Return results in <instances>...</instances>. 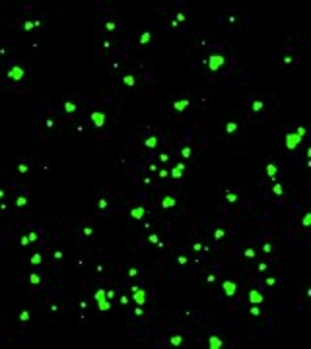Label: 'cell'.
I'll return each instance as SVG.
<instances>
[{
  "instance_id": "obj_20",
  "label": "cell",
  "mask_w": 311,
  "mask_h": 349,
  "mask_svg": "<svg viewBox=\"0 0 311 349\" xmlns=\"http://www.w3.org/2000/svg\"><path fill=\"white\" fill-rule=\"evenodd\" d=\"M76 109H78V107L74 105V103H70V101H66V103H64V111H66V113H76Z\"/></svg>"
},
{
  "instance_id": "obj_29",
  "label": "cell",
  "mask_w": 311,
  "mask_h": 349,
  "mask_svg": "<svg viewBox=\"0 0 311 349\" xmlns=\"http://www.w3.org/2000/svg\"><path fill=\"white\" fill-rule=\"evenodd\" d=\"M226 198H227V202H237V194H233V192H227Z\"/></svg>"
},
{
  "instance_id": "obj_26",
  "label": "cell",
  "mask_w": 311,
  "mask_h": 349,
  "mask_svg": "<svg viewBox=\"0 0 311 349\" xmlns=\"http://www.w3.org/2000/svg\"><path fill=\"white\" fill-rule=\"evenodd\" d=\"M25 204H27V198H25V196H20V198L16 200V206H20V208H24Z\"/></svg>"
},
{
  "instance_id": "obj_19",
  "label": "cell",
  "mask_w": 311,
  "mask_h": 349,
  "mask_svg": "<svg viewBox=\"0 0 311 349\" xmlns=\"http://www.w3.org/2000/svg\"><path fill=\"white\" fill-rule=\"evenodd\" d=\"M272 192H274L276 194V196H282V194H284V186H282V184H274V186H272Z\"/></svg>"
},
{
  "instance_id": "obj_3",
  "label": "cell",
  "mask_w": 311,
  "mask_h": 349,
  "mask_svg": "<svg viewBox=\"0 0 311 349\" xmlns=\"http://www.w3.org/2000/svg\"><path fill=\"white\" fill-rule=\"evenodd\" d=\"M24 68H22V66H12L10 68V72H8V78H10V80H14V82H20L22 80V78H24Z\"/></svg>"
},
{
  "instance_id": "obj_10",
  "label": "cell",
  "mask_w": 311,
  "mask_h": 349,
  "mask_svg": "<svg viewBox=\"0 0 311 349\" xmlns=\"http://www.w3.org/2000/svg\"><path fill=\"white\" fill-rule=\"evenodd\" d=\"M187 107H189V99H181V101H175V103H173L175 111H185Z\"/></svg>"
},
{
  "instance_id": "obj_44",
  "label": "cell",
  "mask_w": 311,
  "mask_h": 349,
  "mask_svg": "<svg viewBox=\"0 0 311 349\" xmlns=\"http://www.w3.org/2000/svg\"><path fill=\"white\" fill-rule=\"evenodd\" d=\"M113 297H115V291H113V289L105 291V299H113Z\"/></svg>"
},
{
  "instance_id": "obj_39",
  "label": "cell",
  "mask_w": 311,
  "mask_h": 349,
  "mask_svg": "<svg viewBox=\"0 0 311 349\" xmlns=\"http://www.w3.org/2000/svg\"><path fill=\"white\" fill-rule=\"evenodd\" d=\"M31 27H35V23H33V21H25V23H24V29H25V31H29Z\"/></svg>"
},
{
  "instance_id": "obj_51",
  "label": "cell",
  "mask_w": 311,
  "mask_h": 349,
  "mask_svg": "<svg viewBox=\"0 0 311 349\" xmlns=\"http://www.w3.org/2000/svg\"><path fill=\"white\" fill-rule=\"evenodd\" d=\"M266 268H268V266H266V264H264V262H263V264H259V266H257V270H259V272H264V270H266Z\"/></svg>"
},
{
  "instance_id": "obj_17",
  "label": "cell",
  "mask_w": 311,
  "mask_h": 349,
  "mask_svg": "<svg viewBox=\"0 0 311 349\" xmlns=\"http://www.w3.org/2000/svg\"><path fill=\"white\" fill-rule=\"evenodd\" d=\"M169 343H171V345H173V347H179L181 343H183V338H181V336H171Z\"/></svg>"
},
{
  "instance_id": "obj_12",
  "label": "cell",
  "mask_w": 311,
  "mask_h": 349,
  "mask_svg": "<svg viewBox=\"0 0 311 349\" xmlns=\"http://www.w3.org/2000/svg\"><path fill=\"white\" fill-rule=\"evenodd\" d=\"M276 173H278V167L274 165V163H268V165H266V175L270 176V179H274Z\"/></svg>"
},
{
  "instance_id": "obj_37",
  "label": "cell",
  "mask_w": 311,
  "mask_h": 349,
  "mask_svg": "<svg viewBox=\"0 0 311 349\" xmlns=\"http://www.w3.org/2000/svg\"><path fill=\"white\" fill-rule=\"evenodd\" d=\"M249 312H251L253 316H259V314H261V310H259V306H251V309H249Z\"/></svg>"
},
{
  "instance_id": "obj_22",
  "label": "cell",
  "mask_w": 311,
  "mask_h": 349,
  "mask_svg": "<svg viewBox=\"0 0 311 349\" xmlns=\"http://www.w3.org/2000/svg\"><path fill=\"white\" fill-rule=\"evenodd\" d=\"M235 130H237V124H235V122H227L226 124V132L227 134H233Z\"/></svg>"
},
{
  "instance_id": "obj_24",
  "label": "cell",
  "mask_w": 311,
  "mask_h": 349,
  "mask_svg": "<svg viewBox=\"0 0 311 349\" xmlns=\"http://www.w3.org/2000/svg\"><path fill=\"white\" fill-rule=\"evenodd\" d=\"M105 299V289H97L95 291V301L99 302V301H103Z\"/></svg>"
},
{
  "instance_id": "obj_27",
  "label": "cell",
  "mask_w": 311,
  "mask_h": 349,
  "mask_svg": "<svg viewBox=\"0 0 311 349\" xmlns=\"http://www.w3.org/2000/svg\"><path fill=\"white\" fill-rule=\"evenodd\" d=\"M31 264H35V266H37V264H41V254H39V252H35L33 256H31Z\"/></svg>"
},
{
  "instance_id": "obj_18",
  "label": "cell",
  "mask_w": 311,
  "mask_h": 349,
  "mask_svg": "<svg viewBox=\"0 0 311 349\" xmlns=\"http://www.w3.org/2000/svg\"><path fill=\"white\" fill-rule=\"evenodd\" d=\"M123 82H124V86H128V87H132L134 83H136L134 76H131V74H128V76H124V78H123Z\"/></svg>"
},
{
  "instance_id": "obj_11",
  "label": "cell",
  "mask_w": 311,
  "mask_h": 349,
  "mask_svg": "<svg viewBox=\"0 0 311 349\" xmlns=\"http://www.w3.org/2000/svg\"><path fill=\"white\" fill-rule=\"evenodd\" d=\"M173 206H175V198H171V196H165L164 200H161V208L169 209V208H173Z\"/></svg>"
},
{
  "instance_id": "obj_14",
  "label": "cell",
  "mask_w": 311,
  "mask_h": 349,
  "mask_svg": "<svg viewBox=\"0 0 311 349\" xmlns=\"http://www.w3.org/2000/svg\"><path fill=\"white\" fill-rule=\"evenodd\" d=\"M169 175H171V176H173V179H175V180H179V179H181V176H183V171H181V169H179V167H177V165H175V167H173V169H171V173H169Z\"/></svg>"
},
{
  "instance_id": "obj_50",
  "label": "cell",
  "mask_w": 311,
  "mask_h": 349,
  "mask_svg": "<svg viewBox=\"0 0 311 349\" xmlns=\"http://www.w3.org/2000/svg\"><path fill=\"white\" fill-rule=\"evenodd\" d=\"M27 237H29V241H37V239H39V235H37V233H29Z\"/></svg>"
},
{
  "instance_id": "obj_21",
  "label": "cell",
  "mask_w": 311,
  "mask_h": 349,
  "mask_svg": "<svg viewBox=\"0 0 311 349\" xmlns=\"http://www.w3.org/2000/svg\"><path fill=\"white\" fill-rule=\"evenodd\" d=\"M29 283H31V285H39V283H41V277L37 276V273H29Z\"/></svg>"
},
{
  "instance_id": "obj_43",
  "label": "cell",
  "mask_w": 311,
  "mask_h": 349,
  "mask_svg": "<svg viewBox=\"0 0 311 349\" xmlns=\"http://www.w3.org/2000/svg\"><path fill=\"white\" fill-rule=\"evenodd\" d=\"M270 250H272V246L268 244V243H264V244H263V252H266V254H268Z\"/></svg>"
},
{
  "instance_id": "obj_2",
  "label": "cell",
  "mask_w": 311,
  "mask_h": 349,
  "mask_svg": "<svg viewBox=\"0 0 311 349\" xmlns=\"http://www.w3.org/2000/svg\"><path fill=\"white\" fill-rule=\"evenodd\" d=\"M299 144H301V138H299L296 132H290V134L286 136V147H288V150H296Z\"/></svg>"
},
{
  "instance_id": "obj_49",
  "label": "cell",
  "mask_w": 311,
  "mask_h": 349,
  "mask_svg": "<svg viewBox=\"0 0 311 349\" xmlns=\"http://www.w3.org/2000/svg\"><path fill=\"white\" fill-rule=\"evenodd\" d=\"M136 273H138V270H136V268H131V270H128V276H131V277H134Z\"/></svg>"
},
{
  "instance_id": "obj_30",
  "label": "cell",
  "mask_w": 311,
  "mask_h": 349,
  "mask_svg": "<svg viewBox=\"0 0 311 349\" xmlns=\"http://www.w3.org/2000/svg\"><path fill=\"white\" fill-rule=\"evenodd\" d=\"M301 223H303V227H309V225H311V215H309V213H305V215H303V221H301Z\"/></svg>"
},
{
  "instance_id": "obj_42",
  "label": "cell",
  "mask_w": 311,
  "mask_h": 349,
  "mask_svg": "<svg viewBox=\"0 0 311 349\" xmlns=\"http://www.w3.org/2000/svg\"><path fill=\"white\" fill-rule=\"evenodd\" d=\"M105 208H107V200L101 198V200H99V209H105Z\"/></svg>"
},
{
  "instance_id": "obj_35",
  "label": "cell",
  "mask_w": 311,
  "mask_h": 349,
  "mask_svg": "<svg viewBox=\"0 0 311 349\" xmlns=\"http://www.w3.org/2000/svg\"><path fill=\"white\" fill-rule=\"evenodd\" d=\"M245 256H247V258H255V254H257V252H255V250L253 248H247V250H245V252H243Z\"/></svg>"
},
{
  "instance_id": "obj_13",
  "label": "cell",
  "mask_w": 311,
  "mask_h": 349,
  "mask_svg": "<svg viewBox=\"0 0 311 349\" xmlns=\"http://www.w3.org/2000/svg\"><path fill=\"white\" fill-rule=\"evenodd\" d=\"M144 146H146L148 150H154V147L157 146V138H156V136H150V138H146V142H144Z\"/></svg>"
},
{
  "instance_id": "obj_55",
  "label": "cell",
  "mask_w": 311,
  "mask_h": 349,
  "mask_svg": "<svg viewBox=\"0 0 311 349\" xmlns=\"http://www.w3.org/2000/svg\"><path fill=\"white\" fill-rule=\"evenodd\" d=\"M0 198H4V190H0Z\"/></svg>"
},
{
  "instance_id": "obj_46",
  "label": "cell",
  "mask_w": 311,
  "mask_h": 349,
  "mask_svg": "<svg viewBox=\"0 0 311 349\" xmlns=\"http://www.w3.org/2000/svg\"><path fill=\"white\" fill-rule=\"evenodd\" d=\"M132 314H136V316H142V314H144V310L140 309V306H136V309H134V312H132Z\"/></svg>"
},
{
  "instance_id": "obj_38",
  "label": "cell",
  "mask_w": 311,
  "mask_h": 349,
  "mask_svg": "<svg viewBox=\"0 0 311 349\" xmlns=\"http://www.w3.org/2000/svg\"><path fill=\"white\" fill-rule=\"evenodd\" d=\"M18 171H20V173H27V165L25 163H20V165H18Z\"/></svg>"
},
{
  "instance_id": "obj_15",
  "label": "cell",
  "mask_w": 311,
  "mask_h": 349,
  "mask_svg": "<svg viewBox=\"0 0 311 349\" xmlns=\"http://www.w3.org/2000/svg\"><path fill=\"white\" fill-rule=\"evenodd\" d=\"M191 155H193V150H191V146H185L183 150H181V157H183V159H189Z\"/></svg>"
},
{
  "instance_id": "obj_5",
  "label": "cell",
  "mask_w": 311,
  "mask_h": 349,
  "mask_svg": "<svg viewBox=\"0 0 311 349\" xmlns=\"http://www.w3.org/2000/svg\"><path fill=\"white\" fill-rule=\"evenodd\" d=\"M222 287H224V293H226L227 297H233V295H235V291H237V287H235V283H233V281H230V279H227V281H224V283H222Z\"/></svg>"
},
{
  "instance_id": "obj_33",
  "label": "cell",
  "mask_w": 311,
  "mask_h": 349,
  "mask_svg": "<svg viewBox=\"0 0 311 349\" xmlns=\"http://www.w3.org/2000/svg\"><path fill=\"white\" fill-rule=\"evenodd\" d=\"M148 241H150L152 244H160V239H157V235H150V237H148Z\"/></svg>"
},
{
  "instance_id": "obj_34",
  "label": "cell",
  "mask_w": 311,
  "mask_h": 349,
  "mask_svg": "<svg viewBox=\"0 0 311 349\" xmlns=\"http://www.w3.org/2000/svg\"><path fill=\"white\" fill-rule=\"evenodd\" d=\"M296 134H298L299 138H303V136H305V128H303V126H298V128H296Z\"/></svg>"
},
{
  "instance_id": "obj_47",
  "label": "cell",
  "mask_w": 311,
  "mask_h": 349,
  "mask_svg": "<svg viewBox=\"0 0 311 349\" xmlns=\"http://www.w3.org/2000/svg\"><path fill=\"white\" fill-rule=\"evenodd\" d=\"M175 21H177V23H181V21H185V14H177V20H175Z\"/></svg>"
},
{
  "instance_id": "obj_31",
  "label": "cell",
  "mask_w": 311,
  "mask_h": 349,
  "mask_svg": "<svg viewBox=\"0 0 311 349\" xmlns=\"http://www.w3.org/2000/svg\"><path fill=\"white\" fill-rule=\"evenodd\" d=\"M261 109H263V101H255V103H253V111H255V113H259Z\"/></svg>"
},
{
  "instance_id": "obj_7",
  "label": "cell",
  "mask_w": 311,
  "mask_h": 349,
  "mask_svg": "<svg viewBox=\"0 0 311 349\" xmlns=\"http://www.w3.org/2000/svg\"><path fill=\"white\" fill-rule=\"evenodd\" d=\"M91 122H94L97 128H101L105 124V113H91Z\"/></svg>"
},
{
  "instance_id": "obj_53",
  "label": "cell",
  "mask_w": 311,
  "mask_h": 349,
  "mask_svg": "<svg viewBox=\"0 0 311 349\" xmlns=\"http://www.w3.org/2000/svg\"><path fill=\"white\" fill-rule=\"evenodd\" d=\"M193 248H194V250H197V252H200V250H202V244H200V243H197V244H194V246H193Z\"/></svg>"
},
{
  "instance_id": "obj_1",
  "label": "cell",
  "mask_w": 311,
  "mask_h": 349,
  "mask_svg": "<svg viewBox=\"0 0 311 349\" xmlns=\"http://www.w3.org/2000/svg\"><path fill=\"white\" fill-rule=\"evenodd\" d=\"M224 64H226V58L222 54H210V58H208V68L210 70H220Z\"/></svg>"
},
{
  "instance_id": "obj_36",
  "label": "cell",
  "mask_w": 311,
  "mask_h": 349,
  "mask_svg": "<svg viewBox=\"0 0 311 349\" xmlns=\"http://www.w3.org/2000/svg\"><path fill=\"white\" fill-rule=\"evenodd\" d=\"M105 27H107V31H113L115 27H117V23H115V21H107V23H105Z\"/></svg>"
},
{
  "instance_id": "obj_23",
  "label": "cell",
  "mask_w": 311,
  "mask_h": 349,
  "mask_svg": "<svg viewBox=\"0 0 311 349\" xmlns=\"http://www.w3.org/2000/svg\"><path fill=\"white\" fill-rule=\"evenodd\" d=\"M109 309H111V302H109L107 299L99 301V310H109Z\"/></svg>"
},
{
  "instance_id": "obj_28",
  "label": "cell",
  "mask_w": 311,
  "mask_h": 349,
  "mask_svg": "<svg viewBox=\"0 0 311 349\" xmlns=\"http://www.w3.org/2000/svg\"><path fill=\"white\" fill-rule=\"evenodd\" d=\"M29 318H31V314L27 312V310H24V312L20 314V320H22V322H27V320H29Z\"/></svg>"
},
{
  "instance_id": "obj_25",
  "label": "cell",
  "mask_w": 311,
  "mask_h": 349,
  "mask_svg": "<svg viewBox=\"0 0 311 349\" xmlns=\"http://www.w3.org/2000/svg\"><path fill=\"white\" fill-rule=\"evenodd\" d=\"M224 237H226V231H224V229H216V231H214V239L220 241V239H224Z\"/></svg>"
},
{
  "instance_id": "obj_45",
  "label": "cell",
  "mask_w": 311,
  "mask_h": 349,
  "mask_svg": "<svg viewBox=\"0 0 311 349\" xmlns=\"http://www.w3.org/2000/svg\"><path fill=\"white\" fill-rule=\"evenodd\" d=\"M128 301H131L128 297H121V299H119V302H121V305H124V306L128 305Z\"/></svg>"
},
{
  "instance_id": "obj_4",
  "label": "cell",
  "mask_w": 311,
  "mask_h": 349,
  "mask_svg": "<svg viewBox=\"0 0 311 349\" xmlns=\"http://www.w3.org/2000/svg\"><path fill=\"white\" fill-rule=\"evenodd\" d=\"M132 293H134V295H132L134 302H136L138 306H142L144 302H146V291H144V289H140V287H138V289H136V291H132Z\"/></svg>"
},
{
  "instance_id": "obj_54",
  "label": "cell",
  "mask_w": 311,
  "mask_h": 349,
  "mask_svg": "<svg viewBox=\"0 0 311 349\" xmlns=\"http://www.w3.org/2000/svg\"><path fill=\"white\" fill-rule=\"evenodd\" d=\"M179 264H181V266H183V264H187V258H185V256H179Z\"/></svg>"
},
{
  "instance_id": "obj_52",
  "label": "cell",
  "mask_w": 311,
  "mask_h": 349,
  "mask_svg": "<svg viewBox=\"0 0 311 349\" xmlns=\"http://www.w3.org/2000/svg\"><path fill=\"white\" fill-rule=\"evenodd\" d=\"M91 233H94V231H91V227H84V235H86V237H90Z\"/></svg>"
},
{
  "instance_id": "obj_9",
  "label": "cell",
  "mask_w": 311,
  "mask_h": 349,
  "mask_svg": "<svg viewBox=\"0 0 311 349\" xmlns=\"http://www.w3.org/2000/svg\"><path fill=\"white\" fill-rule=\"evenodd\" d=\"M144 213H146V209H144V208H140V206H138V208H132V209H131V215L134 217V219H142V217H144Z\"/></svg>"
},
{
  "instance_id": "obj_16",
  "label": "cell",
  "mask_w": 311,
  "mask_h": 349,
  "mask_svg": "<svg viewBox=\"0 0 311 349\" xmlns=\"http://www.w3.org/2000/svg\"><path fill=\"white\" fill-rule=\"evenodd\" d=\"M150 39H152V33H150V31H144V33L140 35V45L150 43Z\"/></svg>"
},
{
  "instance_id": "obj_32",
  "label": "cell",
  "mask_w": 311,
  "mask_h": 349,
  "mask_svg": "<svg viewBox=\"0 0 311 349\" xmlns=\"http://www.w3.org/2000/svg\"><path fill=\"white\" fill-rule=\"evenodd\" d=\"M157 176H160V179H165V176H169V171H167V169H161V171H157Z\"/></svg>"
},
{
  "instance_id": "obj_48",
  "label": "cell",
  "mask_w": 311,
  "mask_h": 349,
  "mask_svg": "<svg viewBox=\"0 0 311 349\" xmlns=\"http://www.w3.org/2000/svg\"><path fill=\"white\" fill-rule=\"evenodd\" d=\"M20 243H22V244L25 246L27 243H29V237H27V235H25V237H22V239H20Z\"/></svg>"
},
{
  "instance_id": "obj_6",
  "label": "cell",
  "mask_w": 311,
  "mask_h": 349,
  "mask_svg": "<svg viewBox=\"0 0 311 349\" xmlns=\"http://www.w3.org/2000/svg\"><path fill=\"white\" fill-rule=\"evenodd\" d=\"M263 301H264V297H263L257 289H251V291H249V302H253V305H261Z\"/></svg>"
},
{
  "instance_id": "obj_41",
  "label": "cell",
  "mask_w": 311,
  "mask_h": 349,
  "mask_svg": "<svg viewBox=\"0 0 311 349\" xmlns=\"http://www.w3.org/2000/svg\"><path fill=\"white\" fill-rule=\"evenodd\" d=\"M160 161H161V163H167V161H169V155H167V153H161V155H160Z\"/></svg>"
},
{
  "instance_id": "obj_40",
  "label": "cell",
  "mask_w": 311,
  "mask_h": 349,
  "mask_svg": "<svg viewBox=\"0 0 311 349\" xmlns=\"http://www.w3.org/2000/svg\"><path fill=\"white\" fill-rule=\"evenodd\" d=\"M264 283H266L268 287H272V285L276 283V279H274V277H266V281H264Z\"/></svg>"
},
{
  "instance_id": "obj_8",
  "label": "cell",
  "mask_w": 311,
  "mask_h": 349,
  "mask_svg": "<svg viewBox=\"0 0 311 349\" xmlns=\"http://www.w3.org/2000/svg\"><path fill=\"white\" fill-rule=\"evenodd\" d=\"M224 343H222V339L218 336H210V339H208V347L210 349H220Z\"/></svg>"
}]
</instances>
